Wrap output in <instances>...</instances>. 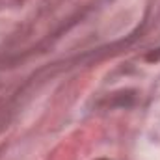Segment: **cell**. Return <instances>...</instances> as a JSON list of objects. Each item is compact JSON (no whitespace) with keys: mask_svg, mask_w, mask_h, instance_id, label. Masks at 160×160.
<instances>
[{"mask_svg":"<svg viewBox=\"0 0 160 160\" xmlns=\"http://www.w3.org/2000/svg\"><path fill=\"white\" fill-rule=\"evenodd\" d=\"M99 160H108V158H99Z\"/></svg>","mask_w":160,"mask_h":160,"instance_id":"6da1fadb","label":"cell"}]
</instances>
